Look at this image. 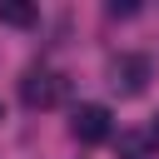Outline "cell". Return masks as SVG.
Here are the masks:
<instances>
[{
	"instance_id": "cell-2",
	"label": "cell",
	"mask_w": 159,
	"mask_h": 159,
	"mask_svg": "<svg viewBox=\"0 0 159 159\" xmlns=\"http://www.w3.org/2000/svg\"><path fill=\"white\" fill-rule=\"evenodd\" d=\"M104 75H109V89H114V94L134 99V94H144V84H149V60H144V55H114Z\"/></svg>"
},
{
	"instance_id": "cell-1",
	"label": "cell",
	"mask_w": 159,
	"mask_h": 159,
	"mask_svg": "<svg viewBox=\"0 0 159 159\" xmlns=\"http://www.w3.org/2000/svg\"><path fill=\"white\" fill-rule=\"evenodd\" d=\"M65 75L60 70H50V65H35V70H25V80H20V99H25V109H55L60 99H65Z\"/></svg>"
},
{
	"instance_id": "cell-6",
	"label": "cell",
	"mask_w": 159,
	"mask_h": 159,
	"mask_svg": "<svg viewBox=\"0 0 159 159\" xmlns=\"http://www.w3.org/2000/svg\"><path fill=\"white\" fill-rule=\"evenodd\" d=\"M149 144H159V114H154V124H149Z\"/></svg>"
},
{
	"instance_id": "cell-3",
	"label": "cell",
	"mask_w": 159,
	"mask_h": 159,
	"mask_svg": "<svg viewBox=\"0 0 159 159\" xmlns=\"http://www.w3.org/2000/svg\"><path fill=\"white\" fill-rule=\"evenodd\" d=\"M70 134H75L80 144H104V139H109V109H104V104H80V109L70 114Z\"/></svg>"
},
{
	"instance_id": "cell-5",
	"label": "cell",
	"mask_w": 159,
	"mask_h": 159,
	"mask_svg": "<svg viewBox=\"0 0 159 159\" xmlns=\"http://www.w3.org/2000/svg\"><path fill=\"white\" fill-rule=\"evenodd\" d=\"M149 139L144 134H119V159H149Z\"/></svg>"
},
{
	"instance_id": "cell-4",
	"label": "cell",
	"mask_w": 159,
	"mask_h": 159,
	"mask_svg": "<svg viewBox=\"0 0 159 159\" xmlns=\"http://www.w3.org/2000/svg\"><path fill=\"white\" fill-rule=\"evenodd\" d=\"M0 25H35V5H25V0H0Z\"/></svg>"
}]
</instances>
